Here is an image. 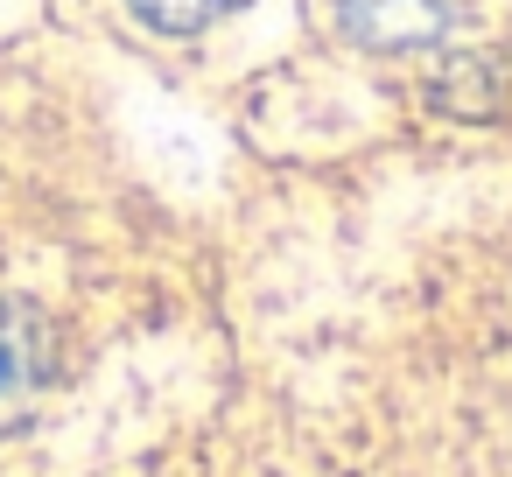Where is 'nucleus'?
Returning <instances> with one entry per match:
<instances>
[{
  "label": "nucleus",
  "mask_w": 512,
  "mask_h": 477,
  "mask_svg": "<svg viewBox=\"0 0 512 477\" xmlns=\"http://www.w3.org/2000/svg\"><path fill=\"white\" fill-rule=\"evenodd\" d=\"M232 8H239V0H134V15L169 29V36H190V29H204V22H218Z\"/></svg>",
  "instance_id": "3"
},
{
  "label": "nucleus",
  "mask_w": 512,
  "mask_h": 477,
  "mask_svg": "<svg viewBox=\"0 0 512 477\" xmlns=\"http://www.w3.org/2000/svg\"><path fill=\"white\" fill-rule=\"evenodd\" d=\"M337 15L372 50H421V43L449 36L456 0H337Z\"/></svg>",
  "instance_id": "1"
},
{
  "label": "nucleus",
  "mask_w": 512,
  "mask_h": 477,
  "mask_svg": "<svg viewBox=\"0 0 512 477\" xmlns=\"http://www.w3.org/2000/svg\"><path fill=\"white\" fill-rule=\"evenodd\" d=\"M50 372V330L29 302H0V421H15Z\"/></svg>",
  "instance_id": "2"
}]
</instances>
